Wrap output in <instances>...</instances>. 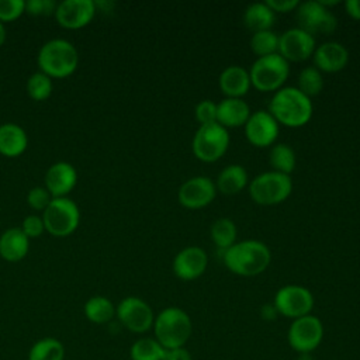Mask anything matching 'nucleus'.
Wrapping results in <instances>:
<instances>
[{
  "label": "nucleus",
  "instance_id": "obj_1",
  "mask_svg": "<svg viewBox=\"0 0 360 360\" xmlns=\"http://www.w3.org/2000/svg\"><path fill=\"white\" fill-rule=\"evenodd\" d=\"M270 249L260 240H242L222 250V262L225 267L243 277H252L263 273L270 264Z\"/></svg>",
  "mask_w": 360,
  "mask_h": 360
},
{
  "label": "nucleus",
  "instance_id": "obj_2",
  "mask_svg": "<svg viewBox=\"0 0 360 360\" xmlns=\"http://www.w3.org/2000/svg\"><path fill=\"white\" fill-rule=\"evenodd\" d=\"M269 112L278 124L290 128L305 125L312 117V103L309 97L297 87H281L271 97Z\"/></svg>",
  "mask_w": 360,
  "mask_h": 360
},
{
  "label": "nucleus",
  "instance_id": "obj_3",
  "mask_svg": "<svg viewBox=\"0 0 360 360\" xmlns=\"http://www.w3.org/2000/svg\"><path fill=\"white\" fill-rule=\"evenodd\" d=\"M156 340L165 349L184 347L191 336L193 325L188 314L177 307H169L159 312L153 322Z\"/></svg>",
  "mask_w": 360,
  "mask_h": 360
},
{
  "label": "nucleus",
  "instance_id": "obj_4",
  "mask_svg": "<svg viewBox=\"0 0 360 360\" xmlns=\"http://www.w3.org/2000/svg\"><path fill=\"white\" fill-rule=\"evenodd\" d=\"M79 63L76 48L65 39H52L46 42L38 53V65L49 77H66L72 75Z\"/></svg>",
  "mask_w": 360,
  "mask_h": 360
},
{
  "label": "nucleus",
  "instance_id": "obj_5",
  "mask_svg": "<svg viewBox=\"0 0 360 360\" xmlns=\"http://www.w3.org/2000/svg\"><path fill=\"white\" fill-rule=\"evenodd\" d=\"M290 73L288 62L278 53L257 58L250 70V84L259 91L280 90Z\"/></svg>",
  "mask_w": 360,
  "mask_h": 360
},
{
  "label": "nucleus",
  "instance_id": "obj_6",
  "mask_svg": "<svg viewBox=\"0 0 360 360\" xmlns=\"http://www.w3.org/2000/svg\"><path fill=\"white\" fill-rule=\"evenodd\" d=\"M291 177L274 170L257 174L249 184L252 200L260 205L280 204L291 194Z\"/></svg>",
  "mask_w": 360,
  "mask_h": 360
},
{
  "label": "nucleus",
  "instance_id": "obj_7",
  "mask_svg": "<svg viewBox=\"0 0 360 360\" xmlns=\"http://www.w3.org/2000/svg\"><path fill=\"white\" fill-rule=\"evenodd\" d=\"M229 146L228 129L218 122L200 125L191 142L193 153L197 159L205 163L218 160Z\"/></svg>",
  "mask_w": 360,
  "mask_h": 360
},
{
  "label": "nucleus",
  "instance_id": "obj_8",
  "mask_svg": "<svg viewBox=\"0 0 360 360\" xmlns=\"http://www.w3.org/2000/svg\"><path fill=\"white\" fill-rule=\"evenodd\" d=\"M79 219L80 214L77 205L66 197L52 198L42 215L45 229L59 238L70 235L77 228Z\"/></svg>",
  "mask_w": 360,
  "mask_h": 360
},
{
  "label": "nucleus",
  "instance_id": "obj_9",
  "mask_svg": "<svg viewBox=\"0 0 360 360\" xmlns=\"http://www.w3.org/2000/svg\"><path fill=\"white\" fill-rule=\"evenodd\" d=\"M273 305L277 314L297 319L311 314L314 308V297L308 288L297 284H288L276 292Z\"/></svg>",
  "mask_w": 360,
  "mask_h": 360
},
{
  "label": "nucleus",
  "instance_id": "obj_10",
  "mask_svg": "<svg viewBox=\"0 0 360 360\" xmlns=\"http://www.w3.org/2000/svg\"><path fill=\"white\" fill-rule=\"evenodd\" d=\"M323 338V325L315 315H305L297 318L290 325L287 339L290 346L300 353H309L315 350Z\"/></svg>",
  "mask_w": 360,
  "mask_h": 360
},
{
  "label": "nucleus",
  "instance_id": "obj_11",
  "mask_svg": "<svg viewBox=\"0 0 360 360\" xmlns=\"http://www.w3.org/2000/svg\"><path fill=\"white\" fill-rule=\"evenodd\" d=\"M297 20L300 28L311 35L330 34L336 30L338 25V20L329 11V8L323 7L319 1L315 0L300 3L297 10Z\"/></svg>",
  "mask_w": 360,
  "mask_h": 360
},
{
  "label": "nucleus",
  "instance_id": "obj_12",
  "mask_svg": "<svg viewBox=\"0 0 360 360\" xmlns=\"http://www.w3.org/2000/svg\"><path fill=\"white\" fill-rule=\"evenodd\" d=\"M120 322L134 333H143L153 326V311L143 300L138 297L124 298L117 308Z\"/></svg>",
  "mask_w": 360,
  "mask_h": 360
},
{
  "label": "nucleus",
  "instance_id": "obj_13",
  "mask_svg": "<svg viewBox=\"0 0 360 360\" xmlns=\"http://www.w3.org/2000/svg\"><path fill=\"white\" fill-rule=\"evenodd\" d=\"M315 51V38L300 27L290 28L278 37V55L287 62H302Z\"/></svg>",
  "mask_w": 360,
  "mask_h": 360
},
{
  "label": "nucleus",
  "instance_id": "obj_14",
  "mask_svg": "<svg viewBox=\"0 0 360 360\" xmlns=\"http://www.w3.org/2000/svg\"><path fill=\"white\" fill-rule=\"evenodd\" d=\"M217 194L214 181L205 176H195L186 180L177 193L179 202L190 210L207 207Z\"/></svg>",
  "mask_w": 360,
  "mask_h": 360
},
{
  "label": "nucleus",
  "instance_id": "obj_15",
  "mask_svg": "<svg viewBox=\"0 0 360 360\" xmlns=\"http://www.w3.org/2000/svg\"><path fill=\"white\" fill-rule=\"evenodd\" d=\"M245 135L253 146H270L278 136V122L269 111H255L245 124Z\"/></svg>",
  "mask_w": 360,
  "mask_h": 360
},
{
  "label": "nucleus",
  "instance_id": "obj_16",
  "mask_svg": "<svg viewBox=\"0 0 360 360\" xmlns=\"http://www.w3.org/2000/svg\"><path fill=\"white\" fill-rule=\"evenodd\" d=\"M96 13V4L91 0H63L56 6L58 22L70 30L87 25Z\"/></svg>",
  "mask_w": 360,
  "mask_h": 360
},
{
  "label": "nucleus",
  "instance_id": "obj_17",
  "mask_svg": "<svg viewBox=\"0 0 360 360\" xmlns=\"http://www.w3.org/2000/svg\"><path fill=\"white\" fill-rule=\"evenodd\" d=\"M207 253L198 246H187L181 249L173 259V273L184 281L198 278L207 270Z\"/></svg>",
  "mask_w": 360,
  "mask_h": 360
},
{
  "label": "nucleus",
  "instance_id": "obj_18",
  "mask_svg": "<svg viewBox=\"0 0 360 360\" xmlns=\"http://www.w3.org/2000/svg\"><path fill=\"white\" fill-rule=\"evenodd\" d=\"M349 60L347 49L335 41L325 42L315 48L314 51V63L319 72L335 73L342 70Z\"/></svg>",
  "mask_w": 360,
  "mask_h": 360
},
{
  "label": "nucleus",
  "instance_id": "obj_19",
  "mask_svg": "<svg viewBox=\"0 0 360 360\" xmlns=\"http://www.w3.org/2000/svg\"><path fill=\"white\" fill-rule=\"evenodd\" d=\"M76 170L72 165L66 162H59L52 165L46 174H45V183L46 190L53 195V198L63 197L68 194L76 184Z\"/></svg>",
  "mask_w": 360,
  "mask_h": 360
},
{
  "label": "nucleus",
  "instance_id": "obj_20",
  "mask_svg": "<svg viewBox=\"0 0 360 360\" xmlns=\"http://www.w3.org/2000/svg\"><path fill=\"white\" fill-rule=\"evenodd\" d=\"M250 108L242 98L226 97L217 104V122L224 128H236L246 124Z\"/></svg>",
  "mask_w": 360,
  "mask_h": 360
},
{
  "label": "nucleus",
  "instance_id": "obj_21",
  "mask_svg": "<svg viewBox=\"0 0 360 360\" xmlns=\"http://www.w3.org/2000/svg\"><path fill=\"white\" fill-rule=\"evenodd\" d=\"M219 87L226 97L240 98L250 87L249 72L238 65L225 68L219 75Z\"/></svg>",
  "mask_w": 360,
  "mask_h": 360
},
{
  "label": "nucleus",
  "instance_id": "obj_22",
  "mask_svg": "<svg viewBox=\"0 0 360 360\" xmlns=\"http://www.w3.org/2000/svg\"><path fill=\"white\" fill-rule=\"evenodd\" d=\"M28 236L20 228L7 229L0 236V256L7 262H18L28 252Z\"/></svg>",
  "mask_w": 360,
  "mask_h": 360
},
{
  "label": "nucleus",
  "instance_id": "obj_23",
  "mask_svg": "<svg viewBox=\"0 0 360 360\" xmlns=\"http://www.w3.org/2000/svg\"><path fill=\"white\" fill-rule=\"evenodd\" d=\"M25 131L17 124L0 125V153L8 158L21 155L27 148Z\"/></svg>",
  "mask_w": 360,
  "mask_h": 360
},
{
  "label": "nucleus",
  "instance_id": "obj_24",
  "mask_svg": "<svg viewBox=\"0 0 360 360\" xmlns=\"http://www.w3.org/2000/svg\"><path fill=\"white\" fill-rule=\"evenodd\" d=\"M248 184V172L240 165H229L221 170L215 187L226 195L239 193Z\"/></svg>",
  "mask_w": 360,
  "mask_h": 360
},
{
  "label": "nucleus",
  "instance_id": "obj_25",
  "mask_svg": "<svg viewBox=\"0 0 360 360\" xmlns=\"http://www.w3.org/2000/svg\"><path fill=\"white\" fill-rule=\"evenodd\" d=\"M243 22L253 34L267 31L273 27L274 11L266 3H252L243 13Z\"/></svg>",
  "mask_w": 360,
  "mask_h": 360
},
{
  "label": "nucleus",
  "instance_id": "obj_26",
  "mask_svg": "<svg viewBox=\"0 0 360 360\" xmlns=\"http://www.w3.org/2000/svg\"><path fill=\"white\" fill-rule=\"evenodd\" d=\"M269 162L274 172L288 174L294 170L297 159L294 149L287 143H276L271 146L269 153Z\"/></svg>",
  "mask_w": 360,
  "mask_h": 360
},
{
  "label": "nucleus",
  "instance_id": "obj_27",
  "mask_svg": "<svg viewBox=\"0 0 360 360\" xmlns=\"http://www.w3.org/2000/svg\"><path fill=\"white\" fill-rule=\"evenodd\" d=\"M84 314L89 321L94 323H105L112 319L115 308L112 302L105 297H93L84 305Z\"/></svg>",
  "mask_w": 360,
  "mask_h": 360
},
{
  "label": "nucleus",
  "instance_id": "obj_28",
  "mask_svg": "<svg viewBox=\"0 0 360 360\" xmlns=\"http://www.w3.org/2000/svg\"><path fill=\"white\" fill-rule=\"evenodd\" d=\"M166 349L150 338H142L136 340L129 350L131 360H163Z\"/></svg>",
  "mask_w": 360,
  "mask_h": 360
},
{
  "label": "nucleus",
  "instance_id": "obj_29",
  "mask_svg": "<svg viewBox=\"0 0 360 360\" xmlns=\"http://www.w3.org/2000/svg\"><path fill=\"white\" fill-rule=\"evenodd\" d=\"M211 239L219 250H225L235 243L236 226L229 218H219L211 225Z\"/></svg>",
  "mask_w": 360,
  "mask_h": 360
},
{
  "label": "nucleus",
  "instance_id": "obj_30",
  "mask_svg": "<svg viewBox=\"0 0 360 360\" xmlns=\"http://www.w3.org/2000/svg\"><path fill=\"white\" fill-rule=\"evenodd\" d=\"M63 345L53 338H45L31 347L28 360H63Z\"/></svg>",
  "mask_w": 360,
  "mask_h": 360
},
{
  "label": "nucleus",
  "instance_id": "obj_31",
  "mask_svg": "<svg viewBox=\"0 0 360 360\" xmlns=\"http://www.w3.org/2000/svg\"><path fill=\"white\" fill-rule=\"evenodd\" d=\"M323 87L322 73L315 66L304 68L298 75V90L307 97H312L321 93Z\"/></svg>",
  "mask_w": 360,
  "mask_h": 360
},
{
  "label": "nucleus",
  "instance_id": "obj_32",
  "mask_svg": "<svg viewBox=\"0 0 360 360\" xmlns=\"http://www.w3.org/2000/svg\"><path fill=\"white\" fill-rule=\"evenodd\" d=\"M250 48L259 56H267L278 52V35L271 30L255 32L250 38Z\"/></svg>",
  "mask_w": 360,
  "mask_h": 360
},
{
  "label": "nucleus",
  "instance_id": "obj_33",
  "mask_svg": "<svg viewBox=\"0 0 360 360\" xmlns=\"http://www.w3.org/2000/svg\"><path fill=\"white\" fill-rule=\"evenodd\" d=\"M27 91H28L30 97L37 101H42V100L48 98L52 93L51 77L42 72L31 75L27 82Z\"/></svg>",
  "mask_w": 360,
  "mask_h": 360
},
{
  "label": "nucleus",
  "instance_id": "obj_34",
  "mask_svg": "<svg viewBox=\"0 0 360 360\" xmlns=\"http://www.w3.org/2000/svg\"><path fill=\"white\" fill-rule=\"evenodd\" d=\"M25 11L22 0H0V21L17 20Z\"/></svg>",
  "mask_w": 360,
  "mask_h": 360
},
{
  "label": "nucleus",
  "instance_id": "obj_35",
  "mask_svg": "<svg viewBox=\"0 0 360 360\" xmlns=\"http://www.w3.org/2000/svg\"><path fill=\"white\" fill-rule=\"evenodd\" d=\"M195 118L200 125L217 122V104L212 100H202L195 105Z\"/></svg>",
  "mask_w": 360,
  "mask_h": 360
},
{
  "label": "nucleus",
  "instance_id": "obj_36",
  "mask_svg": "<svg viewBox=\"0 0 360 360\" xmlns=\"http://www.w3.org/2000/svg\"><path fill=\"white\" fill-rule=\"evenodd\" d=\"M53 0H28L25 1V11L31 15H51L56 11Z\"/></svg>",
  "mask_w": 360,
  "mask_h": 360
},
{
  "label": "nucleus",
  "instance_id": "obj_37",
  "mask_svg": "<svg viewBox=\"0 0 360 360\" xmlns=\"http://www.w3.org/2000/svg\"><path fill=\"white\" fill-rule=\"evenodd\" d=\"M27 200H28L30 207L34 210H45L49 205V202L52 201L51 193L44 187L31 188Z\"/></svg>",
  "mask_w": 360,
  "mask_h": 360
},
{
  "label": "nucleus",
  "instance_id": "obj_38",
  "mask_svg": "<svg viewBox=\"0 0 360 360\" xmlns=\"http://www.w3.org/2000/svg\"><path fill=\"white\" fill-rule=\"evenodd\" d=\"M21 229H22V232H24L28 238H38V236L44 232L45 226H44L42 218H39V217H37V215H30V217H27V218L24 219Z\"/></svg>",
  "mask_w": 360,
  "mask_h": 360
},
{
  "label": "nucleus",
  "instance_id": "obj_39",
  "mask_svg": "<svg viewBox=\"0 0 360 360\" xmlns=\"http://www.w3.org/2000/svg\"><path fill=\"white\" fill-rule=\"evenodd\" d=\"M273 11L278 13H288L292 11L300 6L298 0H267L264 1Z\"/></svg>",
  "mask_w": 360,
  "mask_h": 360
},
{
  "label": "nucleus",
  "instance_id": "obj_40",
  "mask_svg": "<svg viewBox=\"0 0 360 360\" xmlns=\"http://www.w3.org/2000/svg\"><path fill=\"white\" fill-rule=\"evenodd\" d=\"M163 360H193V359L187 349L176 347V349H166Z\"/></svg>",
  "mask_w": 360,
  "mask_h": 360
},
{
  "label": "nucleus",
  "instance_id": "obj_41",
  "mask_svg": "<svg viewBox=\"0 0 360 360\" xmlns=\"http://www.w3.org/2000/svg\"><path fill=\"white\" fill-rule=\"evenodd\" d=\"M345 7L352 18L360 20V0H347L345 3Z\"/></svg>",
  "mask_w": 360,
  "mask_h": 360
},
{
  "label": "nucleus",
  "instance_id": "obj_42",
  "mask_svg": "<svg viewBox=\"0 0 360 360\" xmlns=\"http://www.w3.org/2000/svg\"><path fill=\"white\" fill-rule=\"evenodd\" d=\"M262 314H263V318H264V319H273V318L276 316L277 311H276L274 305L271 304V305H264V307L262 308Z\"/></svg>",
  "mask_w": 360,
  "mask_h": 360
},
{
  "label": "nucleus",
  "instance_id": "obj_43",
  "mask_svg": "<svg viewBox=\"0 0 360 360\" xmlns=\"http://www.w3.org/2000/svg\"><path fill=\"white\" fill-rule=\"evenodd\" d=\"M6 39V30H4V25L0 22V45H3Z\"/></svg>",
  "mask_w": 360,
  "mask_h": 360
}]
</instances>
